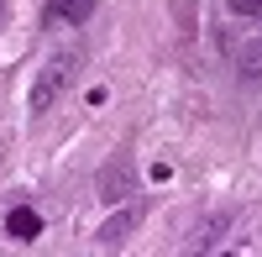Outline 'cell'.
I'll use <instances>...</instances> for the list:
<instances>
[{
	"label": "cell",
	"mask_w": 262,
	"mask_h": 257,
	"mask_svg": "<svg viewBox=\"0 0 262 257\" xmlns=\"http://www.w3.org/2000/svg\"><path fill=\"white\" fill-rule=\"evenodd\" d=\"M6 16H11V6H6V0H0V27H6Z\"/></svg>",
	"instance_id": "ba28073f"
},
{
	"label": "cell",
	"mask_w": 262,
	"mask_h": 257,
	"mask_svg": "<svg viewBox=\"0 0 262 257\" xmlns=\"http://www.w3.org/2000/svg\"><path fill=\"white\" fill-rule=\"evenodd\" d=\"M242 74H247V79H257V74H262V42H252V48L242 53Z\"/></svg>",
	"instance_id": "8992f818"
},
{
	"label": "cell",
	"mask_w": 262,
	"mask_h": 257,
	"mask_svg": "<svg viewBox=\"0 0 262 257\" xmlns=\"http://www.w3.org/2000/svg\"><path fill=\"white\" fill-rule=\"evenodd\" d=\"M126 189H131V168H126V158H121L111 174H100V195H105V200H126Z\"/></svg>",
	"instance_id": "277c9868"
},
{
	"label": "cell",
	"mask_w": 262,
	"mask_h": 257,
	"mask_svg": "<svg viewBox=\"0 0 262 257\" xmlns=\"http://www.w3.org/2000/svg\"><path fill=\"white\" fill-rule=\"evenodd\" d=\"M74 79H79V53H58V58H48V69H42L37 84H32V116H48Z\"/></svg>",
	"instance_id": "6da1fadb"
},
{
	"label": "cell",
	"mask_w": 262,
	"mask_h": 257,
	"mask_svg": "<svg viewBox=\"0 0 262 257\" xmlns=\"http://www.w3.org/2000/svg\"><path fill=\"white\" fill-rule=\"evenodd\" d=\"M131 226H137V205H131V210H121V216H116L111 226H105V231H100V247H121Z\"/></svg>",
	"instance_id": "5b68a950"
},
{
	"label": "cell",
	"mask_w": 262,
	"mask_h": 257,
	"mask_svg": "<svg viewBox=\"0 0 262 257\" xmlns=\"http://www.w3.org/2000/svg\"><path fill=\"white\" fill-rule=\"evenodd\" d=\"M231 11H236V16H257V21H262V0H231Z\"/></svg>",
	"instance_id": "52a82bcc"
},
{
	"label": "cell",
	"mask_w": 262,
	"mask_h": 257,
	"mask_svg": "<svg viewBox=\"0 0 262 257\" xmlns=\"http://www.w3.org/2000/svg\"><path fill=\"white\" fill-rule=\"evenodd\" d=\"M6 231H11L16 242H37V237H42V216L27 210V205H16L11 216H6Z\"/></svg>",
	"instance_id": "3957f363"
},
{
	"label": "cell",
	"mask_w": 262,
	"mask_h": 257,
	"mask_svg": "<svg viewBox=\"0 0 262 257\" xmlns=\"http://www.w3.org/2000/svg\"><path fill=\"white\" fill-rule=\"evenodd\" d=\"M48 27H84L95 16V0H48Z\"/></svg>",
	"instance_id": "7a4b0ae2"
}]
</instances>
